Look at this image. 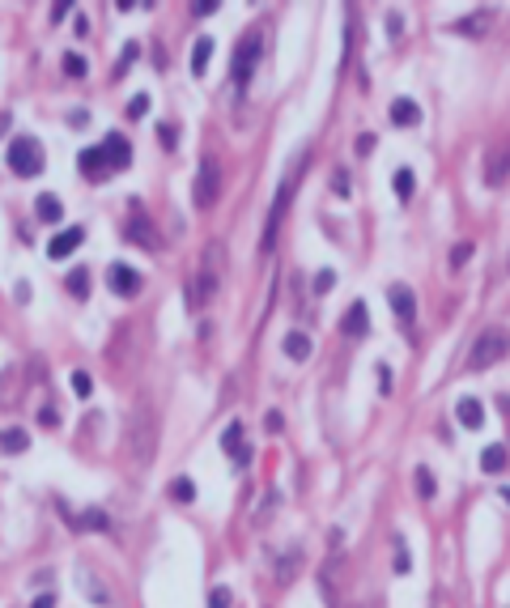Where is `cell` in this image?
<instances>
[{
    "mask_svg": "<svg viewBox=\"0 0 510 608\" xmlns=\"http://www.w3.org/2000/svg\"><path fill=\"white\" fill-rule=\"evenodd\" d=\"M370 149H375V136H370V132H362V136H357V153H362V157H366V153H370Z\"/></svg>",
    "mask_w": 510,
    "mask_h": 608,
    "instance_id": "obj_43",
    "label": "cell"
},
{
    "mask_svg": "<svg viewBox=\"0 0 510 608\" xmlns=\"http://www.w3.org/2000/svg\"><path fill=\"white\" fill-rule=\"evenodd\" d=\"M72 392H77L81 400H85V396L94 392V383H89V375H85V370H77V375H72Z\"/></svg>",
    "mask_w": 510,
    "mask_h": 608,
    "instance_id": "obj_36",
    "label": "cell"
},
{
    "mask_svg": "<svg viewBox=\"0 0 510 608\" xmlns=\"http://www.w3.org/2000/svg\"><path fill=\"white\" fill-rule=\"evenodd\" d=\"M332 187H336L340 196H349V187H353V183H349V170H336V175H332Z\"/></svg>",
    "mask_w": 510,
    "mask_h": 608,
    "instance_id": "obj_40",
    "label": "cell"
},
{
    "mask_svg": "<svg viewBox=\"0 0 510 608\" xmlns=\"http://www.w3.org/2000/svg\"><path fill=\"white\" fill-rule=\"evenodd\" d=\"M166 494H170V502H183V507H187V502H196V485H192L187 477H174Z\"/></svg>",
    "mask_w": 510,
    "mask_h": 608,
    "instance_id": "obj_27",
    "label": "cell"
},
{
    "mask_svg": "<svg viewBox=\"0 0 510 608\" xmlns=\"http://www.w3.org/2000/svg\"><path fill=\"white\" fill-rule=\"evenodd\" d=\"M434 494H438V481H434V472H430V468H417V498H421V502H430Z\"/></svg>",
    "mask_w": 510,
    "mask_h": 608,
    "instance_id": "obj_28",
    "label": "cell"
},
{
    "mask_svg": "<svg viewBox=\"0 0 510 608\" xmlns=\"http://www.w3.org/2000/svg\"><path fill=\"white\" fill-rule=\"evenodd\" d=\"M192 13H196V17H209V13H217V4H213V0H209V4L200 0V4H192Z\"/></svg>",
    "mask_w": 510,
    "mask_h": 608,
    "instance_id": "obj_45",
    "label": "cell"
},
{
    "mask_svg": "<svg viewBox=\"0 0 510 608\" xmlns=\"http://www.w3.org/2000/svg\"><path fill=\"white\" fill-rule=\"evenodd\" d=\"M506 460H510V451L502 447V443H494V447H485V451H481V472H502V468H506Z\"/></svg>",
    "mask_w": 510,
    "mask_h": 608,
    "instance_id": "obj_22",
    "label": "cell"
},
{
    "mask_svg": "<svg viewBox=\"0 0 510 608\" xmlns=\"http://www.w3.org/2000/svg\"><path fill=\"white\" fill-rule=\"evenodd\" d=\"M209 608H230V587H213V596H209Z\"/></svg>",
    "mask_w": 510,
    "mask_h": 608,
    "instance_id": "obj_38",
    "label": "cell"
},
{
    "mask_svg": "<svg viewBox=\"0 0 510 608\" xmlns=\"http://www.w3.org/2000/svg\"><path fill=\"white\" fill-rule=\"evenodd\" d=\"M221 281H226V243H221V238H213V243L200 251V264H196L192 285H187V302H192V306L213 302V298H217V289H221Z\"/></svg>",
    "mask_w": 510,
    "mask_h": 608,
    "instance_id": "obj_1",
    "label": "cell"
},
{
    "mask_svg": "<svg viewBox=\"0 0 510 608\" xmlns=\"http://www.w3.org/2000/svg\"><path fill=\"white\" fill-rule=\"evenodd\" d=\"M506 175H510V145H498V149L485 157V183H494V187H498Z\"/></svg>",
    "mask_w": 510,
    "mask_h": 608,
    "instance_id": "obj_18",
    "label": "cell"
},
{
    "mask_svg": "<svg viewBox=\"0 0 510 608\" xmlns=\"http://www.w3.org/2000/svg\"><path fill=\"white\" fill-rule=\"evenodd\" d=\"M34 217H38L43 226H55V221L64 217V204H60V196L43 192V196H38V204H34Z\"/></svg>",
    "mask_w": 510,
    "mask_h": 608,
    "instance_id": "obj_19",
    "label": "cell"
},
{
    "mask_svg": "<svg viewBox=\"0 0 510 608\" xmlns=\"http://www.w3.org/2000/svg\"><path fill=\"white\" fill-rule=\"evenodd\" d=\"M153 434H157V421H153V413H149V404H136L132 413H128V451H136V443H140V464H149L153 460Z\"/></svg>",
    "mask_w": 510,
    "mask_h": 608,
    "instance_id": "obj_4",
    "label": "cell"
},
{
    "mask_svg": "<svg viewBox=\"0 0 510 608\" xmlns=\"http://www.w3.org/2000/svg\"><path fill=\"white\" fill-rule=\"evenodd\" d=\"M332 281H336V272H332V268H323V272L315 277V294H328V289H332Z\"/></svg>",
    "mask_w": 510,
    "mask_h": 608,
    "instance_id": "obj_39",
    "label": "cell"
},
{
    "mask_svg": "<svg viewBox=\"0 0 510 608\" xmlns=\"http://www.w3.org/2000/svg\"><path fill=\"white\" fill-rule=\"evenodd\" d=\"M387 34L400 38V13H387Z\"/></svg>",
    "mask_w": 510,
    "mask_h": 608,
    "instance_id": "obj_46",
    "label": "cell"
},
{
    "mask_svg": "<svg viewBox=\"0 0 510 608\" xmlns=\"http://www.w3.org/2000/svg\"><path fill=\"white\" fill-rule=\"evenodd\" d=\"M77 583H81V592H85V596H89L98 608H111V592H106V587H102V583H98L89 570H81V575H77Z\"/></svg>",
    "mask_w": 510,
    "mask_h": 608,
    "instance_id": "obj_21",
    "label": "cell"
},
{
    "mask_svg": "<svg viewBox=\"0 0 510 608\" xmlns=\"http://www.w3.org/2000/svg\"><path fill=\"white\" fill-rule=\"evenodd\" d=\"M26 447H30V434H26V430H17V426H13V430H4V434H0V451H4V455H21Z\"/></svg>",
    "mask_w": 510,
    "mask_h": 608,
    "instance_id": "obj_25",
    "label": "cell"
},
{
    "mask_svg": "<svg viewBox=\"0 0 510 608\" xmlns=\"http://www.w3.org/2000/svg\"><path fill=\"white\" fill-rule=\"evenodd\" d=\"M387 115H392L396 128H417V123H421V106H417L413 98H392V111H387Z\"/></svg>",
    "mask_w": 510,
    "mask_h": 608,
    "instance_id": "obj_15",
    "label": "cell"
},
{
    "mask_svg": "<svg viewBox=\"0 0 510 608\" xmlns=\"http://www.w3.org/2000/svg\"><path fill=\"white\" fill-rule=\"evenodd\" d=\"M243 438H247L243 421H230V426H226V434H221V451H226V455H234L238 464H251V447H247Z\"/></svg>",
    "mask_w": 510,
    "mask_h": 608,
    "instance_id": "obj_12",
    "label": "cell"
},
{
    "mask_svg": "<svg viewBox=\"0 0 510 608\" xmlns=\"http://www.w3.org/2000/svg\"><path fill=\"white\" fill-rule=\"evenodd\" d=\"M379 387H383V396L392 392V366H379Z\"/></svg>",
    "mask_w": 510,
    "mask_h": 608,
    "instance_id": "obj_44",
    "label": "cell"
},
{
    "mask_svg": "<svg viewBox=\"0 0 510 608\" xmlns=\"http://www.w3.org/2000/svg\"><path fill=\"white\" fill-rule=\"evenodd\" d=\"M217 196H221V170H217V162H204V166H200V175H196L192 200H196V209H213V204H217Z\"/></svg>",
    "mask_w": 510,
    "mask_h": 608,
    "instance_id": "obj_7",
    "label": "cell"
},
{
    "mask_svg": "<svg viewBox=\"0 0 510 608\" xmlns=\"http://www.w3.org/2000/svg\"><path fill=\"white\" fill-rule=\"evenodd\" d=\"M409 570H413V558H409V549L396 541V575H409Z\"/></svg>",
    "mask_w": 510,
    "mask_h": 608,
    "instance_id": "obj_37",
    "label": "cell"
},
{
    "mask_svg": "<svg viewBox=\"0 0 510 608\" xmlns=\"http://www.w3.org/2000/svg\"><path fill=\"white\" fill-rule=\"evenodd\" d=\"M4 162H9V170H13L17 179H34V175L47 170V153H43V145H38L34 136H13Z\"/></svg>",
    "mask_w": 510,
    "mask_h": 608,
    "instance_id": "obj_3",
    "label": "cell"
},
{
    "mask_svg": "<svg viewBox=\"0 0 510 608\" xmlns=\"http://www.w3.org/2000/svg\"><path fill=\"white\" fill-rule=\"evenodd\" d=\"M209 60H213V38L200 34L196 47H192V77H204V72H209Z\"/></svg>",
    "mask_w": 510,
    "mask_h": 608,
    "instance_id": "obj_20",
    "label": "cell"
},
{
    "mask_svg": "<svg viewBox=\"0 0 510 608\" xmlns=\"http://www.w3.org/2000/svg\"><path fill=\"white\" fill-rule=\"evenodd\" d=\"M489 21H494V9H481V13H472V17H464V21H460L455 30L472 38V34H485V30H489Z\"/></svg>",
    "mask_w": 510,
    "mask_h": 608,
    "instance_id": "obj_23",
    "label": "cell"
},
{
    "mask_svg": "<svg viewBox=\"0 0 510 608\" xmlns=\"http://www.w3.org/2000/svg\"><path fill=\"white\" fill-rule=\"evenodd\" d=\"M260 51H264V34H260V30H247V34H243V43L234 47V85H238V89L255 77Z\"/></svg>",
    "mask_w": 510,
    "mask_h": 608,
    "instance_id": "obj_6",
    "label": "cell"
},
{
    "mask_svg": "<svg viewBox=\"0 0 510 608\" xmlns=\"http://www.w3.org/2000/svg\"><path fill=\"white\" fill-rule=\"evenodd\" d=\"M468 255H472V247H468V243H460V247L451 251V264L460 268V264H468Z\"/></svg>",
    "mask_w": 510,
    "mask_h": 608,
    "instance_id": "obj_41",
    "label": "cell"
},
{
    "mask_svg": "<svg viewBox=\"0 0 510 608\" xmlns=\"http://www.w3.org/2000/svg\"><path fill=\"white\" fill-rule=\"evenodd\" d=\"M30 608H55V596H47V592H43V596H34V604Z\"/></svg>",
    "mask_w": 510,
    "mask_h": 608,
    "instance_id": "obj_48",
    "label": "cell"
},
{
    "mask_svg": "<svg viewBox=\"0 0 510 608\" xmlns=\"http://www.w3.org/2000/svg\"><path fill=\"white\" fill-rule=\"evenodd\" d=\"M136 55H140V47H136V43H128V47L119 51V64H115V77H123V72H128V64H132Z\"/></svg>",
    "mask_w": 510,
    "mask_h": 608,
    "instance_id": "obj_32",
    "label": "cell"
},
{
    "mask_svg": "<svg viewBox=\"0 0 510 608\" xmlns=\"http://www.w3.org/2000/svg\"><path fill=\"white\" fill-rule=\"evenodd\" d=\"M277 502H281V498H277V494H272V490H268V494H264V498H260V511H255V528H260V524H264V519H268V511H277Z\"/></svg>",
    "mask_w": 510,
    "mask_h": 608,
    "instance_id": "obj_34",
    "label": "cell"
},
{
    "mask_svg": "<svg viewBox=\"0 0 510 608\" xmlns=\"http://www.w3.org/2000/svg\"><path fill=\"white\" fill-rule=\"evenodd\" d=\"M123 238H128V243H140V247H149V251H157V247H162V238H157L153 221L145 217V209H132V217H128V230H123Z\"/></svg>",
    "mask_w": 510,
    "mask_h": 608,
    "instance_id": "obj_8",
    "label": "cell"
},
{
    "mask_svg": "<svg viewBox=\"0 0 510 608\" xmlns=\"http://www.w3.org/2000/svg\"><path fill=\"white\" fill-rule=\"evenodd\" d=\"M392 187H396V196H400V200H413V192H417V175H413L409 166H400V170L392 175Z\"/></svg>",
    "mask_w": 510,
    "mask_h": 608,
    "instance_id": "obj_26",
    "label": "cell"
},
{
    "mask_svg": "<svg viewBox=\"0 0 510 608\" xmlns=\"http://www.w3.org/2000/svg\"><path fill=\"white\" fill-rule=\"evenodd\" d=\"M340 332L345 336H370V315H366V302H353L349 311H345V319H340Z\"/></svg>",
    "mask_w": 510,
    "mask_h": 608,
    "instance_id": "obj_14",
    "label": "cell"
},
{
    "mask_svg": "<svg viewBox=\"0 0 510 608\" xmlns=\"http://www.w3.org/2000/svg\"><path fill=\"white\" fill-rule=\"evenodd\" d=\"M455 417H460L464 430H481V426H485V404H481L477 396H464V400L455 404Z\"/></svg>",
    "mask_w": 510,
    "mask_h": 608,
    "instance_id": "obj_17",
    "label": "cell"
},
{
    "mask_svg": "<svg viewBox=\"0 0 510 608\" xmlns=\"http://www.w3.org/2000/svg\"><path fill=\"white\" fill-rule=\"evenodd\" d=\"M362 608H375V604H362Z\"/></svg>",
    "mask_w": 510,
    "mask_h": 608,
    "instance_id": "obj_50",
    "label": "cell"
},
{
    "mask_svg": "<svg viewBox=\"0 0 510 608\" xmlns=\"http://www.w3.org/2000/svg\"><path fill=\"white\" fill-rule=\"evenodd\" d=\"M145 115H149V94H136L128 102V119H145Z\"/></svg>",
    "mask_w": 510,
    "mask_h": 608,
    "instance_id": "obj_33",
    "label": "cell"
},
{
    "mask_svg": "<svg viewBox=\"0 0 510 608\" xmlns=\"http://www.w3.org/2000/svg\"><path fill=\"white\" fill-rule=\"evenodd\" d=\"M68 289H72V298H89V272H85V268H72V272H68Z\"/></svg>",
    "mask_w": 510,
    "mask_h": 608,
    "instance_id": "obj_29",
    "label": "cell"
},
{
    "mask_svg": "<svg viewBox=\"0 0 510 608\" xmlns=\"http://www.w3.org/2000/svg\"><path fill=\"white\" fill-rule=\"evenodd\" d=\"M106 285H111L119 298H136L145 281H140V272H136V268H128V264H111V268H106Z\"/></svg>",
    "mask_w": 510,
    "mask_h": 608,
    "instance_id": "obj_9",
    "label": "cell"
},
{
    "mask_svg": "<svg viewBox=\"0 0 510 608\" xmlns=\"http://www.w3.org/2000/svg\"><path fill=\"white\" fill-rule=\"evenodd\" d=\"M387 302H392V311H396L400 324H413V319H417V294H413L409 285H392V289H387Z\"/></svg>",
    "mask_w": 510,
    "mask_h": 608,
    "instance_id": "obj_11",
    "label": "cell"
},
{
    "mask_svg": "<svg viewBox=\"0 0 510 608\" xmlns=\"http://www.w3.org/2000/svg\"><path fill=\"white\" fill-rule=\"evenodd\" d=\"M498 494H502V502H510V485H502V490H498Z\"/></svg>",
    "mask_w": 510,
    "mask_h": 608,
    "instance_id": "obj_49",
    "label": "cell"
},
{
    "mask_svg": "<svg viewBox=\"0 0 510 608\" xmlns=\"http://www.w3.org/2000/svg\"><path fill=\"white\" fill-rule=\"evenodd\" d=\"M157 140H162V149H179V132L170 123H157Z\"/></svg>",
    "mask_w": 510,
    "mask_h": 608,
    "instance_id": "obj_35",
    "label": "cell"
},
{
    "mask_svg": "<svg viewBox=\"0 0 510 608\" xmlns=\"http://www.w3.org/2000/svg\"><path fill=\"white\" fill-rule=\"evenodd\" d=\"M302 166H306V149H298V153L289 157L285 175H281L277 200H272V209H268V221H264V251L277 243V230H281V221H285V213H289V204H294V192H298V175H302Z\"/></svg>",
    "mask_w": 510,
    "mask_h": 608,
    "instance_id": "obj_2",
    "label": "cell"
},
{
    "mask_svg": "<svg viewBox=\"0 0 510 608\" xmlns=\"http://www.w3.org/2000/svg\"><path fill=\"white\" fill-rule=\"evenodd\" d=\"M102 153H106L111 175H119V170H128V166H132V149H128V140H123L119 132H111V136L102 140Z\"/></svg>",
    "mask_w": 510,
    "mask_h": 608,
    "instance_id": "obj_10",
    "label": "cell"
},
{
    "mask_svg": "<svg viewBox=\"0 0 510 608\" xmlns=\"http://www.w3.org/2000/svg\"><path fill=\"white\" fill-rule=\"evenodd\" d=\"M77 166H81V175H85V179H102V175H111V166H106V153H102V145H94V149H81Z\"/></svg>",
    "mask_w": 510,
    "mask_h": 608,
    "instance_id": "obj_16",
    "label": "cell"
},
{
    "mask_svg": "<svg viewBox=\"0 0 510 608\" xmlns=\"http://www.w3.org/2000/svg\"><path fill=\"white\" fill-rule=\"evenodd\" d=\"M77 528H89V532H106V528H111V519H106V511H85V515L77 519Z\"/></svg>",
    "mask_w": 510,
    "mask_h": 608,
    "instance_id": "obj_30",
    "label": "cell"
},
{
    "mask_svg": "<svg viewBox=\"0 0 510 608\" xmlns=\"http://www.w3.org/2000/svg\"><path fill=\"white\" fill-rule=\"evenodd\" d=\"M281 426H285V417H281V413H264V430H268V434H277Z\"/></svg>",
    "mask_w": 510,
    "mask_h": 608,
    "instance_id": "obj_42",
    "label": "cell"
},
{
    "mask_svg": "<svg viewBox=\"0 0 510 608\" xmlns=\"http://www.w3.org/2000/svg\"><path fill=\"white\" fill-rule=\"evenodd\" d=\"M64 72H68V77H77V81H81V77H85V72H89V64H85V55H77V51H72V55H64Z\"/></svg>",
    "mask_w": 510,
    "mask_h": 608,
    "instance_id": "obj_31",
    "label": "cell"
},
{
    "mask_svg": "<svg viewBox=\"0 0 510 608\" xmlns=\"http://www.w3.org/2000/svg\"><path fill=\"white\" fill-rule=\"evenodd\" d=\"M81 243H85V230H81V226H68L64 234H55V238L47 243V255H51V260H68Z\"/></svg>",
    "mask_w": 510,
    "mask_h": 608,
    "instance_id": "obj_13",
    "label": "cell"
},
{
    "mask_svg": "<svg viewBox=\"0 0 510 608\" xmlns=\"http://www.w3.org/2000/svg\"><path fill=\"white\" fill-rule=\"evenodd\" d=\"M68 13H72V4H55V9H51V21H64Z\"/></svg>",
    "mask_w": 510,
    "mask_h": 608,
    "instance_id": "obj_47",
    "label": "cell"
},
{
    "mask_svg": "<svg viewBox=\"0 0 510 608\" xmlns=\"http://www.w3.org/2000/svg\"><path fill=\"white\" fill-rule=\"evenodd\" d=\"M506 353H510V336L502 328H489V332L477 336V345H472V353H468V366H472V370H489V366L502 362Z\"/></svg>",
    "mask_w": 510,
    "mask_h": 608,
    "instance_id": "obj_5",
    "label": "cell"
},
{
    "mask_svg": "<svg viewBox=\"0 0 510 608\" xmlns=\"http://www.w3.org/2000/svg\"><path fill=\"white\" fill-rule=\"evenodd\" d=\"M285 358L306 362V358H311V336H306V332H289V336H285Z\"/></svg>",
    "mask_w": 510,
    "mask_h": 608,
    "instance_id": "obj_24",
    "label": "cell"
}]
</instances>
